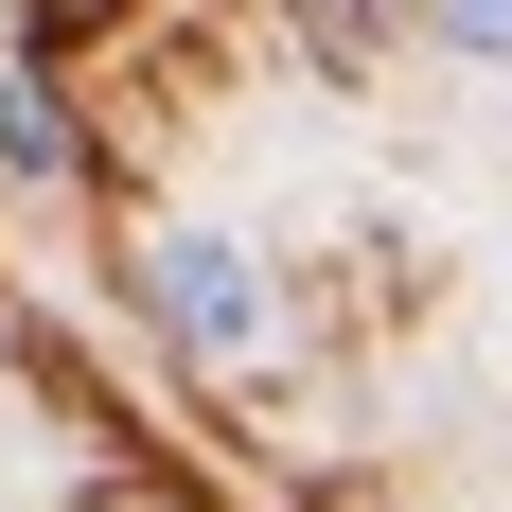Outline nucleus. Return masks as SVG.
Listing matches in <instances>:
<instances>
[{
  "label": "nucleus",
  "mask_w": 512,
  "mask_h": 512,
  "mask_svg": "<svg viewBox=\"0 0 512 512\" xmlns=\"http://www.w3.org/2000/svg\"><path fill=\"white\" fill-rule=\"evenodd\" d=\"M142 301H159V336H177V354H212V371H248L265 336H283L248 230H159V248H142Z\"/></svg>",
  "instance_id": "nucleus-1"
},
{
  "label": "nucleus",
  "mask_w": 512,
  "mask_h": 512,
  "mask_svg": "<svg viewBox=\"0 0 512 512\" xmlns=\"http://www.w3.org/2000/svg\"><path fill=\"white\" fill-rule=\"evenodd\" d=\"M0 177H71V106L36 71H0Z\"/></svg>",
  "instance_id": "nucleus-2"
},
{
  "label": "nucleus",
  "mask_w": 512,
  "mask_h": 512,
  "mask_svg": "<svg viewBox=\"0 0 512 512\" xmlns=\"http://www.w3.org/2000/svg\"><path fill=\"white\" fill-rule=\"evenodd\" d=\"M424 36H442V53H495V71H512V0H424Z\"/></svg>",
  "instance_id": "nucleus-3"
}]
</instances>
